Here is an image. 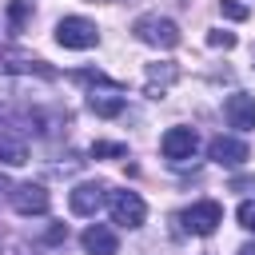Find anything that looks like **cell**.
<instances>
[{
    "label": "cell",
    "mask_w": 255,
    "mask_h": 255,
    "mask_svg": "<svg viewBox=\"0 0 255 255\" xmlns=\"http://www.w3.org/2000/svg\"><path fill=\"white\" fill-rule=\"evenodd\" d=\"M88 108H92L96 116H104V120H116V116L124 112V96H120V84H108L104 92H92V96H88Z\"/></svg>",
    "instance_id": "cell-12"
},
{
    "label": "cell",
    "mask_w": 255,
    "mask_h": 255,
    "mask_svg": "<svg viewBox=\"0 0 255 255\" xmlns=\"http://www.w3.org/2000/svg\"><path fill=\"white\" fill-rule=\"evenodd\" d=\"M179 223H183V231H191V235H211V231L223 223V207H219L215 199H199V203H191V207L179 215Z\"/></svg>",
    "instance_id": "cell-4"
},
{
    "label": "cell",
    "mask_w": 255,
    "mask_h": 255,
    "mask_svg": "<svg viewBox=\"0 0 255 255\" xmlns=\"http://www.w3.org/2000/svg\"><path fill=\"white\" fill-rule=\"evenodd\" d=\"M239 255H255V243H243V247H239Z\"/></svg>",
    "instance_id": "cell-21"
},
{
    "label": "cell",
    "mask_w": 255,
    "mask_h": 255,
    "mask_svg": "<svg viewBox=\"0 0 255 255\" xmlns=\"http://www.w3.org/2000/svg\"><path fill=\"white\" fill-rule=\"evenodd\" d=\"M8 16H12V28H20V24H24L28 16H32V0H12Z\"/></svg>",
    "instance_id": "cell-17"
},
{
    "label": "cell",
    "mask_w": 255,
    "mask_h": 255,
    "mask_svg": "<svg viewBox=\"0 0 255 255\" xmlns=\"http://www.w3.org/2000/svg\"><path fill=\"white\" fill-rule=\"evenodd\" d=\"M175 76H179V72H175V64H163V68H159V64H151V72H147V96L163 92Z\"/></svg>",
    "instance_id": "cell-13"
},
{
    "label": "cell",
    "mask_w": 255,
    "mask_h": 255,
    "mask_svg": "<svg viewBox=\"0 0 255 255\" xmlns=\"http://www.w3.org/2000/svg\"><path fill=\"white\" fill-rule=\"evenodd\" d=\"M207 44L211 48H235V36L223 32V28H215V32H207Z\"/></svg>",
    "instance_id": "cell-19"
},
{
    "label": "cell",
    "mask_w": 255,
    "mask_h": 255,
    "mask_svg": "<svg viewBox=\"0 0 255 255\" xmlns=\"http://www.w3.org/2000/svg\"><path fill=\"white\" fill-rule=\"evenodd\" d=\"M219 12H223L227 20H247V16H251V8H247L243 0H219Z\"/></svg>",
    "instance_id": "cell-16"
},
{
    "label": "cell",
    "mask_w": 255,
    "mask_h": 255,
    "mask_svg": "<svg viewBox=\"0 0 255 255\" xmlns=\"http://www.w3.org/2000/svg\"><path fill=\"white\" fill-rule=\"evenodd\" d=\"M0 72H20V76H56V68H48L44 60H32V56H20V52H0Z\"/></svg>",
    "instance_id": "cell-11"
},
{
    "label": "cell",
    "mask_w": 255,
    "mask_h": 255,
    "mask_svg": "<svg viewBox=\"0 0 255 255\" xmlns=\"http://www.w3.org/2000/svg\"><path fill=\"white\" fill-rule=\"evenodd\" d=\"M207 155H211L215 163H223V167H239V163H247L251 147H247L243 139H235V135H215V139L207 143Z\"/></svg>",
    "instance_id": "cell-7"
},
{
    "label": "cell",
    "mask_w": 255,
    "mask_h": 255,
    "mask_svg": "<svg viewBox=\"0 0 255 255\" xmlns=\"http://www.w3.org/2000/svg\"><path fill=\"white\" fill-rule=\"evenodd\" d=\"M56 40H60L64 48L84 52V48H92V44L100 40V32H96V24H92L88 16H64V20L56 24Z\"/></svg>",
    "instance_id": "cell-3"
},
{
    "label": "cell",
    "mask_w": 255,
    "mask_h": 255,
    "mask_svg": "<svg viewBox=\"0 0 255 255\" xmlns=\"http://www.w3.org/2000/svg\"><path fill=\"white\" fill-rule=\"evenodd\" d=\"M92 155H96V159H124L128 147H124V143H92Z\"/></svg>",
    "instance_id": "cell-15"
},
{
    "label": "cell",
    "mask_w": 255,
    "mask_h": 255,
    "mask_svg": "<svg viewBox=\"0 0 255 255\" xmlns=\"http://www.w3.org/2000/svg\"><path fill=\"white\" fill-rule=\"evenodd\" d=\"M223 116H227V124H231V128H239V131H255V96H247V92L227 96Z\"/></svg>",
    "instance_id": "cell-8"
},
{
    "label": "cell",
    "mask_w": 255,
    "mask_h": 255,
    "mask_svg": "<svg viewBox=\"0 0 255 255\" xmlns=\"http://www.w3.org/2000/svg\"><path fill=\"white\" fill-rule=\"evenodd\" d=\"M195 147H199V139H195V131H191V128H167V131H163V139H159V151H163L171 163L191 159V155H195Z\"/></svg>",
    "instance_id": "cell-5"
},
{
    "label": "cell",
    "mask_w": 255,
    "mask_h": 255,
    "mask_svg": "<svg viewBox=\"0 0 255 255\" xmlns=\"http://www.w3.org/2000/svg\"><path fill=\"white\" fill-rule=\"evenodd\" d=\"M104 183H76L72 187V195H68V207L76 211V215H96L100 211V203H104Z\"/></svg>",
    "instance_id": "cell-10"
},
{
    "label": "cell",
    "mask_w": 255,
    "mask_h": 255,
    "mask_svg": "<svg viewBox=\"0 0 255 255\" xmlns=\"http://www.w3.org/2000/svg\"><path fill=\"white\" fill-rule=\"evenodd\" d=\"M12 207L20 215H44L52 207V195L40 187V183H16L12 187Z\"/></svg>",
    "instance_id": "cell-6"
},
{
    "label": "cell",
    "mask_w": 255,
    "mask_h": 255,
    "mask_svg": "<svg viewBox=\"0 0 255 255\" xmlns=\"http://www.w3.org/2000/svg\"><path fill=\"white\" fill-rule=\"evenodd\" d=\"M60 239H68V227H64V223H52L48 235H44V243H60Z\"/></svg>",
    "instance_id": "cell-20"
},
{
    "label": "cell",
    "mask_w": 255,
    "mask_h": 255,
    "mask_svg": "<svg viewBox=\"0 0 255 255\" xmlns=\"http://www.w3.org/2000/svg\"><path fill=\"white\" fill-rule=\"evenodd\" d=\"M131 32H135V40H143L151 48H175L179 44V28L167 16H139L131 24Z\"/></svg>",
    "instance_id": "cell-1"
},
{
    "label": "cell",
    "mask_w": 255,
    "mask_h": 255,
    "mask_svg": "<svg viewBox=\"0 0 255 255\" xmlns=\"http://www.w3.org/2000/svg\"><path fill=\"white\" fill-rule=\"evenodd\" d=\"M235 215H239V227H247V231H255V199H243Z\"/></svg>",
    "instance_id": "cell-18"
},
{
    "label": "cell",
    "mask_w": 255,
    "mask_h": 255,
    "mask_svg": "<svg viewBox=\"0 0 255 255\" xmlns=\"http://www.w3.org/2000/svg\"><path fill=\"white\" fill-rule=\"evenodd\" d=\"M28 159V151H24V143H16V139H8V135H0V163H24Z\"/></svg>",
    "instance_id": "cell-14"
},
{
    "label": "cell",
    "mask_w": 255,
    "mask_h": 255,
    "mask_svg": "<svg viewBox=\"0 0 255 255\" xmlns=\"http://www.w3.org/2000/svg\"><path fill=\"white\" fill-rule=\"evenodd\" d=\"M108 211H112V223H120L128 231L143 227V219H147V207L135 191H108Z\"/></svg>",
    "instance_id": "cell-2"
},
{
    "label": "cell",
    "mask_w": 255,
    "mask_h": 255,
    "mask_svg": "<svg viewBox=\"0 0 255 255\" xmlns=\"http://www.w3.org/2000/svg\"><path fill=\"white\" fill-rule=\"evenodd\" d=\"M80 243H84L88 255H116V251H120V239H116V231H112L108 223H92V227H84Z\"/></svg>",
    "instance_id": "cell-9"
}]
</instances>
